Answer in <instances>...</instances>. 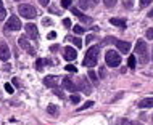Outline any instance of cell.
I'll list each match as a JSON object with an SVG mask.
<instances>
[{
  "label": "cell",
  "mask_w": 153,
  "mask_h": 125,
  "mask_svg": "<svg viewBox=\"0 0 153 125\" xmlns=\"http://www.w3.org/2000/svg\"><path fill=\"white\" fill-rule=\"evenodd\" d=\"M89 77H90V80H92V82L95 83V85L98 83V80H97V74H95L94 71H90V72H89Z\"/></svg>",
  "instance_id": "obj_24"
},
{
  "label": "cell",
  "mask_w": 153,
  "mask_h": 125,
  "mask_svg": "<svg viewBox=\"0 0 153 125\" xmlns=\"http://www.w3.org/2000/svg\"><path fill=\"white\" fill-rule=\"evenodd\" d=\"M68 40H71L76 48H81V47H82V42H81V39H74V37H68Z\"/></svg>",
  "instance_id": "obj_20"
},
{
  "label": "cell",
  "mask_w": 153,
  "mask_h": 125,
  "mask_svg": "<svg viewBox=\"0 0 153 125\" xmlns=\"http://www.w3.org/2000/svg\"><path fill=\"white\" fill-rule=\"evenodd\" d=\"M139 107L145 109V107H153V98H145L142 101H139Z\"/></svg>",
  "instance_id": "obj_15"
},
{
  "label": "cell",
  "mask_w": 153,
  "mask_h": 125,
  "mask_svg": "<svg viewBox=\"0 0 153 125\" xmlns=\"http://www.w3.org/2000/svg\"><path fill=\"white\" fill-rule=\"evenodd\" d=\"M71 101L76 104V103H79L81 101V98H79V95H71Z\"/></svg>",
  "instance_id": "obj_29"
},
{
  "label": "cell",
  "mask_w": 153,
  "mask_h": 125,
  "mask_svg": "<svg viewBox=\"0 0 153 125\" xmlns=\"http://www.w3.org/2000/svg\"><path fill=\"white\" fill-rule=\"evenodd\" d=\"M13 85H16V87H19V85H21V83H19V80H18V79H13Z\"/></svg>",
  "instance_id": "obj_37"
},
{
  "label": "cell",
  "mask_w": 153,
  "mask_h": 125,
  "mask_svg": "<svg viewBox=\"0 0 153 125\" xmlns=\"http://www.w3.org/2000/svg\"><path fill=\"white\" fill-rule=\"evenodd\" d=\"M110 23L113 24V26H118V27H126V19L124 18H111L110 19Z\"/></svg>",
  "instance_id": "obj_14"
},
{
  "label": "cell",
  "mask_w": 153,
  "mask_h": 125,
  "mask_svg": "<svg viewBox=\"0 0 153 125\" xmlns=\"http://www.w3.org/2000/svg\"><path fill=\"white\" fill-rule=\"evenodd\" d=\"M105 61H106V66L110 68H118L121 64V56H119L118 51H113V50H108L105 55Z\"/></svg>",
  "instance_id": "obj_3"
},
{
  "label": "cell",
  "mask_w": 153,
  "mask_h": 125,
  "mask_svg": "<svg viewBox=\"0 0 153 125\" xmlns=\"http://www.w3.org/2000/svg\"><path fill=\"white\" fill-rule=\"evenodd\" d=\"M66 71H68V72H77L76 66H73V64H68V66H66Z\"/></svg>",
  "instance_id": "obj_27"
},
{
  "label": "cell",
  "mask_w": 153,
  "mask_h": 125,
  "mask_svg": "<svg viewBox=\"0 0 153 125\" xmlns=\"http://www.w3.org/2000/svg\"><path fill=\"white\" fill-rule=\"evenodd\" d=\"M24 29H26V34L29 35V39L36 40L37 37H39V32H37V27H36V24H32V23H27L26 26H24Z\"/></svg>",
  "instance_id": "obj_7"
},
{
  "label": "cell",
  "mask_w": 153,
  "mask_h": 125,
  "mask_svg": "<svg viewBox=\"0 0 153 125\" xmlns=\"http://www.w3.org/2000/svg\"><path fill=\"white\" fill-rule=\"evenodd\" d=\"M103 3H105L106 8H113L114 5H116V0H103Z\"/></svg>",
  "instance_id": "obj_22"
},
{
  "label": "cell",
  "mask_w": 153,
  "mask_h": 125,
  "mask_svg": "<svg viewBox=\"0 0 153 125\" xmlns=\"http://www.w3.org/2000/svg\"><path fill=\"white\" fill-rule=\"evenodd\" d=\"M94 39H95V37H94V35H87V43H89V42H92Z\"/></svg>",
  "instance_id": "obj_39"
},
{
  "label": "cell",
  "mask_w": 153,
  "mask_h": 125,
  "mask_svg": "<svg viewBox=\"0 0 153 125\" xmlns=\"http://www.w3.org/2000/svg\"><path fill=\"white\" fill-rule=\"evenodd\" d=\"M18 11L23 18H27V19H32L37 16V10L32 5H27V3H21V5L18 7Z\"/></svg>",
  "instance_id": "obj_4"
},
{
  "label": "cell",
  "mask_w": 153,
  "mask_h": 125,
  "mask_svg": "<svg viewBox=\"0 0 153 125\" xmlns=\"http://www.w3.org/2000/svg\"><path fill=\"white\" fill-rule=\"evenodd\" d=\"M94 106V101H87L85 104H82L81 107H77V111H84V109H87V107H92Z\"/></svg>",
  "instance_id": "obj_23"
},
{
  "label": "cell",
  "mask_w": 153,
  "mask_h": 125,
  "mask_svg": "<svg viewBox=\"0 0 153 125\" xmlns=\"http://www.w3.org/2000/svg\"><path fill=\"white\" fill-rule=\"evenodd\" d=\"M114 45H116L118 50H119L121 53H124V55L131 51V43H129V42H124V40H114Z\"/></svg>",
  "instance_id": "obj_8"
},
{
  "label": "cell",
  "mask_w": 153,
  "mask_h": 125,
  "mask_svg": "<svg viewBox=\"0 0 153 125\" xmlns=\"http://www.w3.org/2000/svg\"><path fill=\"white\" fill-rule=\"evenodd\" d=\"M134 125H142V124H134Z\"/></svg>",
  "instance_id": "obj_41"
},
{
  "label": "cell",
  "mask_w": 153,
  "mask_h": 125,
  "mask_svg": "<svg viewBox=\"0 0 153 125\" xmlns=\"http://www.w3.org/2000/svg\"><path fill=\"white\" fill-rule=\"evenodd\" d=\"M145 34H147V39H153V27H152V29H148Z\"/></svg>",
  "instance_id": "obj_32"
},
{
  "label": "cell",
  "mask_w": 153,
  "mask_h": 125,
  "mask_svg": "<svg viewBox=\"0 0 153 125\" xmlns=\"http://www.w3.org/2000/svg\"><path fill=\"white\" fill-rule=\"evenodd\" d=\"M135 53L139 56V62L140 64H147L148 60H150V55H148V48L145 40H139L137 45H135Z\"/></svg>",
  "instance_id": "obj_2"
},
{
  "label": "cell",
  "mask_w": 153,
  "mask_h": 125,
  "mask_svg": "<svg viewBox=\"0 0 153 125\" xmlns=\"http://www.w3.org/2000/svg\"><path fill=\"white\" fill-rule=\"evenodd\" d=\"M98 55H100V45H94L87 50L84 58V66L85 68H94L98 61Z\"/></svg>",
  "instance_id": "obj_1"
},
{
  "label": "cell",
  "mask_w": 153,
  "mask_h": 125,
  "mask_svg": "<svg viewBox=\"0 0 153 125\" xmlns=\"http://www.w3.org/2000/svg\"><path fill=\"white\" fill-rule=\"evenodd\" d=\"M61 7H63V8H69V7H71V0H61Z\"/></svg>",
  "instance_id": "obj_26"
},
{
  "label": "cell",
  "mask_w": 153,
  "mask_h": 125,
  "mask_svg": "<svg viewBox=\"0 0 153 125\" xmlns=\"http://www.w3.org/2000/svg\"><path fill=\"white\" fill-rule=\"evenodd\" d=\"M150 3H152V0H140V7H147Z\"/></svg>",
  "instance_id": "obj_31"
},
{
  "label": "cell",
  "mask_w": 153,
  "mask_h": 125,
  "mask_svg": "<svg viewBox=\"0 0 153 125\" xmlns=\"http://www.w3.org/2000/svg\"><path fill=\"white\" fill-rule=\"evenodd\" d=\"M148 18H150V19H153V8H152L150 11H148Z\"/></svg>",
  "instance_id": "obj_38"
},
{
  "label": "cell",
  "mask_w": 153,
  "mask_h": 125,
  "mask_svg": "<svg viewBox=\"0 0 153 125\" xmlns=\"http://www.w3.org/2000/svg\"><path fill=\"white\" fill-rule=\"evenodd\" d=\"M39 3H40L42 7H47L48 3H50V0H39Z\"/></svg>",
  "instance_id": "obj_34"
},
{
  "label": "cell",
  "mask_w": 153,
  "mask_h": 125,
  "mask_svg": "<svg viewBox=\"0 0 153 125\" xmlns=\"http://www.w3.org/2000/svg\"><path fill=\"white\" fill-rule=\"evenodd\" d=\"M18 43H19V47H21L23 50H26L27 53H29V55H36V50H34V47H32V45L29 43V42H27V39L26 37H19L18 39Z\"/></svg>",
  "instance_id": "obj_5"
},
{
  "label": "cell",
  "mask_w": 153,
  "mask_h": 125,
  "mask_svg": "<svg viewBox=\"0 0 153 125\" xmlns=\"http://www.w3.org/2000/svg\"><path fill=\"white\" fill-rule=\"evenodd\" d=\"M55 95H56V96H60L61 99L65 98V93H63V91H60V90H56V88H55Z\"/></svg>",
  "instance_id": "obj_33"
},
{
  "label": "cell",
  "mask_w": 153,
  "mask_h": 125,
  "mask_svg": "<svg viewBox=\"0 0 153 125\" xmlns=\"http://www.w3.org/2000/svg\"><path fill=\"white\" fill-rule=\"evenodd\" d=\"M152 60H153V51H152Z\"/></svg>",
  "instance_id": "obj_42"
},
{
  "label": "cell",
  "mask_w": 153,
  "mask_h": 125,
  "mask_svg": "<svg viewBox=\"0 0 153 125\" xmlns=\"http://www.w3.org/2000/svg\"><path fill=\"white\" fill-rule=\"evenodd\" d=\"M5 90H7V93H10V95L15 91V90H13V87H11L10 83H5Z\"/></svg>",
  "instance_id": "obj_28"
},
{
  "label": "cell",
  "mask_w": 153,
  "mask_h": 125,
  "mask_svg": "<svg viewBox=\"0 0 153 125\" xmlns=\"http://www.w3.org/2000/svg\"><path fill=\"white\" fill-rule=\"evenodd\" d=\"M61 85H63L66 90H69V91H76V85H74V82L69 77H65L63 80H61Z\"/></svg>",
  "instance_id": "obj_12"
},
{
  "label": "cell",
  "mask_w": 153,
  "mask_h": 125,
  "mask_svg": "<svg viewBox=\"0 0 153 125\" xmlns=\"http://www.w3.org/2000/svg\"><path fill=\"white\" fill-rule=\"evenodd\" d=\"M152 120H153V117H152Z\"/></svg>",
  "instance_id": "obj_43"
},
{
  "label": "cell",
  "mask_w": 153,
  "mask_h": 125,
  "mask_svg": "<svg viewBox=\"0 0 153 125\" xmlns=\"http://www.w3.org/2000/svg\"><path fill=\"white\" fill-rule=\"evenodd\" d=\"M7 27L11 29V31H19L21 29V21H19L18 16H10V19L7 21Z\"/></svg>",
  "instance_id": "obj_6"
},
{
  "label": "cell",
  "mask_w": 153,
  "mask_h": 125,
  "mask_svg": "<svg viewBox=\"0 0 153 125\" xmlns=\"http://www.w3.org/2000/svg\"><path fill=\"white\" fill-rule=\"evenodd\" d=\"M63 56H65L66 61H74L76 56H77V53H76V50H74L73 47H66L63 50Z\"/></svg>",
  "instance_id": "obj_9"
},
{
  "label": "cell",
  "mask_w": 153,
  "mask_h": 125,
  "mask_svg": "<svg viewBox=\"0 0 153 125\" xmlns=\"http://www.w3.org/2000/svg\"><path fill=\"white\" fill-rule=\"evenodd\" d=\"M58 77L56 76H47L44 79V85H47V87H50V88H56L58 87Z\"/></svg>",
  "instance_id": "obj_11"
},
{
  "label": "cell",
  "mask_w": 153,
  "mask_h": 125,
  "mask_svg": "<svg viewBox=\"0 0 153 125\" xmlns=\"http://www.w3.org/2000/svg\"><path fill=\"white\" fill-rule=\"evenodd\" d=\"M95 3H97V0H79V5H81V8H84V10L94 7Z\"/></svg>",
  "instance_id": "obj_16"
},
{
  "label": "cell",
  "mask_w": 153,
  "mask_h": 125,
  "mask_svg": "<svg viewBox=\"0 0 153 125\" xmlns=\"http://www.w3.org/2000/svg\"><path fill=\"white\" fill-rule=\"evenodd\" d=\"M127 66H129L131 69H135V66H137V60H135L134 55L129 56V60H127Z\"/></svg>",
  "instance_id": "obj_19"
},
{
  "label": "cell",
  "mask_w": 153,
  "mask_h": 125,
  "mask_svg": "<svg viewBox=\"0 0 153 125\" xmlns=\"http://www.w3.org/2000/svg\"><path fill=\"white\" fill-rule=\"evenodd\" d=\"M100 76H102V77H105V69H103V68L100 69Z\"/></svg>",
  "instance_id": "obj_40"
},
{
  "label": "cell",
  "mask_w": 153,
  "mask_h": 125,
  "mask_svg": "<svg viewBox=\"0 0 153 125\" xmlns=\"http://www.w3.org/2000/svg\"><path fill=\"white\" fill-rule=\"evenodd\" d=\"M79 88L84 91L85 95H90V93H92V88H90L89 82L85 80V79H81V80H79Z\"/></svg>",
  "instance_id": "obj_13"
},
{
  "label": "cell",
  "mask_w": 153,
  "mask_h": 125,
  "mask_svg": "<svg viewBox=\"0 0 153 125\" xmlns=\"http://www.w3.org/2000/svg\"><path fill=\"white\" fill-rule=\"evenodd\" d=\"M42 23H44V24H47V26H50V24H52V21H50V19H47V18H44Z\"/></svg>",
  "instance_id": "obj_36"
},
{
  "label": "cell",
  "mask_w": 153,
  "mask_h": 125,
  "mask_svg": "<svg viewBox=\"0 0 153 125\" xmlns=\"http://www.w3.org/2000/svg\"><path fill=\"white\" fill-rule=\"evenodd\" d=\"M74 32H76V34H84V32H85V27H82V26H74Z\"/></svg>",
  "instance_id": "obj_25"
},
{
  "label": "cell",
  "mask_w": 153,
  "mask_h": 125,
  "mask_svg": "<svg viewBox=\"0 0 153 125\" xmlns=\"http://www.w3.org/2000/svg\"><path fill=\"white\" fill-rule=\"evenodd\" d=\"M45 62H47V64H50V61H48V60H37V61H36V64H34V66H36V69H37V71H42Z\"/></svg>",
  "instance_id": "obj_18"
},
{
  "label": "cell",
  "mask_w": 153,
  "mask_h": 125,
  "mask_svg": "<svg viewBox=\"0 0 153 125\" xmlns=\"http://www.w3.org/2000/svg\"><path fill=\"white\" fill-rule=\"evenodd\" d=\"M47 112H48L50 115H58L60 109H58V106H56V104H48V107H47Z\"/></svg>",
  "instance_id": "obj_17"
},
{
  "label": "cell",
  "mask_w": 153,
  "mask_h": 125,
  "mask_svg": "<svg viewBox=\"0 0 153 125\" xmlns=\"http://www.w3.org/2000/svg\"><path fill=\"white\" fill-rule=\"evenodd\" d=\"M5 16H7V11H5V8H3L2 0H0V21H2V19H5Z\"/></svg>",
  "instance_id": "obj_21"
},
{
  "label": "cell",
  "mask_w": 153,
  "mask_h": 125,
  "mask_svg": "<svg viewBox=\"0 0 153 125\" xmlns=\"http://www.w3.org/2000/svg\"><path fill=\"white\" fill-rule=\"evenodd\" d=\"M55 37H56V32L55 31H52L50 34H48V39H55Z\"/></svg>",
  "instance_id": "obj_35"
},
{
  "label": "cell",
  "mask_w": 153,
  "mask_h": 125,
  "mask_svg": "<svg viewBox=\"0 0 153 125\" xmlns=\"http://www.w3.org/2000/svg\"><path fill=\"white\" fill-rule=\"evenodd\" d=\"M10 58V48L5 42H0V60L2 61H7Z\"/></svg>",
  "instance_id": "obj_10"
},
{
  "label": "cell",
  "mask_w": 153,
  "mask_h": 125,
  "mask_svg": "<svg viewBox=\"0 0 153 125\" xmlns=\"http://www.w3.org/2000/svg\"><path fill=\"white\" fill-rule=\"evenodd\" d=\"M63 24H65V27H71V19L65 18V19H63Z\"/></svg>",
  "instance_id": "obj_30"
}]
</instances>
